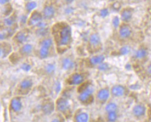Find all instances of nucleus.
I'll return each instance as SVG.
<instances>
[{"label":"nucleus","mask_w":151,"mask_h":122,"mask_svg":"<svg viewBox=\"0 0 151 122\" xmlns=\"http://www.w3.org/2000/svg\"><path fill=\"white\" fill-rule=\"evenodd\" d=\"M59 44L60 46H67L71 41V29L67 24H62L59 29Z\"/></svg>","instance_id":"obj_1"},{"label":"nucleus","mask_w":151,"mask_h":122,"mask_svg":"<svg viewBox=\"0 0 151 122\" xmlns=\"http://www.w3.org/2000/svg\"><path fill=\"white\" fill-rule=\"evenodd\" d=\"M93 92V88L91 86H88L86 88H85L79 96V100L82 102L86 103L90 99Z\"/></svg>","instance_id":"obj_2"},{"label":"nucleus","mask_w":151,"mask_h":122,"mask_svg":"<svg viewBox=\"0 0 151 122\" xmlns=\"http://www.w3.org/2000/svg\"><path fill=\"white\" fill-rule=\"evenodd\" d=\"M132 112L135 117L137 118L142 117L146 114V108L143 104H137L133 108Z\"/></svg>","instance_id":"obj_3"},{"label":"nucleus","mask_w":151,"mask_h":122,"mask_svg":"<svg viewBox=\"0 0 151 122\" xmlns=\"http://www.w3.org/2000/svg\"><path fill=\"white\" fill-rule=\"evenodd\" d=\"M119 34L121 38L126 39L129 38L132 34V30L129 26L127 24H123L119 27Z\"/></svg>","instance_id":"obj_4"},{"label":"nucleus","mask_w":151,"mask_h":122,"mask_svg":"<svg viewBox=\"0 0 151 122\" xmlns=\"http://www.w3.org/2000/svg\"><path fill=\"white\" fill-rule=\"evenodd\" d=\"M133 16V10L130 8H126L121 11V20L124 22L127 23L130 21Z\"/></svg>","instance_id":"obj_5"},{"label":"nucleus","mask_w":151,"mask_h":122,"mask_svg":"<svg viewBox=\"0 0 151 122\" xmlns=\"http://www.w3.org/2000/svg\"><path fill=\"white\" fill-rule=\"evenodd\" d=\"M57 109L59 111L64 112L70 108V103L65 98H60L57 101L56 104Z\"/></svg>","instance_id":"obj_6"},{"label":"nucleus","mask_w":151,"mask_h":122,"mask_svg":"<svg viewBox=\"0 0 151 122\" xmlns=\"http://www.w3.org/2000/svg\"><path fill=\"white\" fill-rule=\"evenodd\" d=\"M126 88L122 85H115L111 89L112 96L116 97H122L126 93Z\"/></svg>","instance_id":"obj_7"},{"label":"nucleus","mask_w":151,"mask_h":122,"mask_svg":"<svg viewBox=\"0 0 151 122\" xmlns=\"http://www.w3.org/2000/svg\"><path fill=\"white\" fill-rule=\"evenodd\" d=\"M42 21V15L38 12H34L29 20V24L31 26H37L40 22Z\"/></svg>","instance_id":"obj_8"},{"label":"nucleus","mask_w":151,"mask_h":122,"mask_svg":"<svg viewBox=\"0 0 151 122\" xmlns=\"http://www.w3.org/2000/svg\"><path fill=\"white\" fill-rule=\"evenodd\" d=\"M43 14L46 19H51L55 15V9L52 6H46L43 9Z\"/></svg>","instance_id":"obj_9"},{"label":"nucleus","mask_w":151,"mask_h":122,"mask_svg":"<svg viewBox=\"0 0 151 122\" xmlns=\"http://www.w3.org/2000/svg\"><path fill=\"white\" fill-rule=\"evenodd\" d=\"M83 77L80 73H74L70 79V84L71 85H79L83 82Z\"/></svg>","instance_id":"obj_10"},{"label":"nucleus","mask_w":151,"mask_h":122,"mask_svg":"<svg viewBox=\"0 0 151 122\" xmlns=\"http://www.w3.org/2000/svg\"><path fill=\"white\" fill-rule=\"evenodd\" d=\"M148 55V51L146 48L141 47V48H138L135 53V57L137 60H143L147 57Z\"/></svg>","instance_id":"obj_11"},{"label":"nucleus","mask_w":151,"mask_h":122,"mask_svg":"<svg viewBox=\"0 0 151 122\" xmlns=\"http://www.w3.org/2000/svg\"><path fill=\"white\" fill-rule=\"evenodd\" d=\"M110 97V92L109 89L104 88L99 90L97 93V97L99 100L105 102Z\"/></svg>","instance_id":"obj_12"},{"label":"nucleus","mask_w":151,"mask_h":122,"mask_svg":"<svg viewBox=\"0 0 151 122\" xmlns=\"http://www.w3.org/2000/svg\"><path fill=\"white\" fill-rule=\"evenodd\" d=\"M11 109L14 112L20 111L22 108V103L18 98H14L11 101Z\"/></svg>","instance_id":"obj_13"},{"label":"nucleus","mask_w":151,"mask_h":122,"mask_svg":"<svg viewBox=\"0 0 151 122\" xmlns=\"http://www.w3.org/2000/svg\"><path fill=\"white\" fill-rule=\"evenodd\" d=\"M74 66V61L70 58H65L62 61V66L65 71L71 69Z\"/></svg>","instance_id":"obj_14"},{"label":"nucleus","mask_w":151,"mask_h":122,"mask_svg":"<svg viewBox=\"0 0 151 122\" xmlns=\"http://www.w3.org/2000/svg\"><path fill=\"white\" fill-rule=\"evenodd\" d=\"M105 60V56L103 55H99L94 56L90 59V63L92 65H99L104 63Z\"/></svg>","instance_id":"obj_15"},{"label":"nucleus","mask_w":151,"mask_h":122,"mask_svg":"<svg viewBox=\"0 0 151 122\" xmlns=\"http://www.w3.org/2000/svg\"><path fill=\"white\" fill-rule=\"evenodd\" d=\"M90 43L94 46H96L100 44L101 39L100 36L97 34H93L90 35L89 38Z\"/></svg>","instance_id":"obj_16"},{"label":"nucleus","mask_w":151,"mask_h":122,"mask_svg":"<svg viewBox=\"0 0 151 122\" xmlns=\"http://www.w3.org/2000/svg\"><path fill=\"white\" fill-rule=\"evenodd\" d=\"M54 106L51 103H47L42 107V111L46 115L51 114L54 111Z\"/></svg>","instance_id":"obj_17"},{"label":"nucleus","mask_w":151,"mask_h":122,"mask_svg":"<svg viewBox=\"0 0 151 122\" xmlns=\"http://www.w3.org/2000/svg\"><path fill=\"white\" fill-rule=\"evenodd\" d=\"M88 115L86 112H82V113L78 114L76 118V122H88Z\"/></svg>","instance_id":"obj_18"},{"label":"nucleus","mask_w":151,"mask_h":122,"mask_svg":"<svg viewBox=\"0 0 151 122\" xmlns=\"http://www.w3.org/2000/svg\"><path fill=\"white\" fill-rule=\"evenodd\" d=\"M32 86V81L31 80H24L20 83V88L22 89H29Z\"/></svg>","instance_id":"obj_19"},{"label":"nucleus","mask_w":151,"mask_h":122,"mask_svg":"<svg viewBox=\"0 0 151 122\" xmlns=\"http://www.w3.org/2000/svg\"><path fill=\"white\" fill-rule=\"evenodd\" d=\"M16 40L20 43H23L27 40V36L23 32H18L16 35Z\"/></svg>","instance_id":"obj_20"},{"label":"nucleus","mask_w":151,"mask_h":122,"mask_svg":"<svg viewBox=\"0 0 151 122\" xmlns=\"http://www.w3.org/2000/svg\"><path fill=\"white\" fill-rule=\"evenodd\" d=\"M117 109H118V105L115 103H113V102L108 103L106 106V111L108 112V113L111 112H116Z\"/></svg>","instance_id":"obj_21"},{"label":"nucleus","mask_w":151,"mask_h":122,"mask_svg":"<svg viewBox=\"0 0 151 122\" xmlns=\"http://www.w3.org/2000/svg\"><path fill=\"white\" fill-rule=\"evenodd\" d=\"M33 50V46L30 44H24L22 48V53L26 55L30 54Z\"/></svg>","instance_id":"obj_22"},{"label":"nucleus","mask_w":151,"mask_h":122,"mask_svg":"<svg viewBox=\"0 0 151 122\" xmlns=\"http://www.w3.org/2000/svg\"><path fill=\"white\" fill-rule=\"evenodd\" d=\"M53 44V41L51 39H45L41 42V47L46 48L47 49H50Z\"/></svg>","instance_id":"obj_23"},{"label":"nucleus","mask_w":151,"mask_h":122,"mask_svg":"<svg viewBox=\"0 0 151 122\" xmlns=\"http://www.w3.org/2000/svg\"><path fill=\"white\" fill-rule=\"evenodd\" d=\"M39 54H40V57H41V59H46L48 57L50 54L49 49L43 48V47H41L39 51Z\"/></svg>","instance_id":"obj_24"},{"label":"nucleus","mask_w":151,"mask_h":122,"mask_svg":"<svg viewBox=\"0 0 151 122\" xmlns=\"http://www.w3.org/2000/svg\"><path fill=\"white\" fill-rule=\"evenodd\" d=\"M37 4L36 3V2L35 1H29L27 3V4L25 6L27 12H31L32 11H34V9L37 7Z\"/></svg>","instance_id":"obj_25"},{"label":"nucleus","mask_w":151,"mask_h":122,"mask_svg":"<svg viewBox=\"0 0 151 122\" xmlns=\"http://www.w3.org/2000/svg\"><path fill=\"white\" fill-rule=\"evenodd\" d=\"M130 51H131L130 46L126 45L121 47L119 51V52L121 55H128L130 52Z\"/></svg>","instance_id":"obj_26"},{"label":"nucleus","mask_w":151,"mask_h":122,"mask_svg":"<svg viewBox=\"0 0 151 122\" xmlns=\"http://www.w3.org/2000/svg\"><path fill=\"white\" fill-rule=\"evenodd\" d=\"M55 66L52 63L47 64L45 66V71L47 73L52 74L55 72Z\"/></svg>","instance_id":"obj_27"},{"label":"nucleus","mask_w":151,"mask_h":122,"mask_svg":"<svg viewBox=\"0 0 151 122\" xmlns=\"http://www.w3.org/2000/svg\"><path fill=\"white\" fill-rule=\"evenodd\" d=\"M107 119L109 122H115L118 119V114L116 112H109Z\"/></svg>","instance_id":"obj_28"},{"label":"nucleus","mask_w":151,"mask_h":122,"mask_svg":"<svg viewBox=\"0 0 151 122\" xmlns=\"http://www.w3.org/2000/svg\"><path fill=\"white\" fill-rule=\"evenodd\" d=\"M14 22H15V18L12 16L5 18L4 20V24L7 27L12 26L14 24Z\"/></svg>","instance_id":"obj_29"},{"label":"nucleus","mask_w":151,"mask_h":122,"mask_svg":"<svg viewBox=\"0 0 151 122\" xmlns=\"http://www.w3.org/2000/svg\"><path fill=\"white\" fill-rule=\"evenodd\" d=\"M112 24L115 28H118L120 26V18L118 16H115L113 17L112 19Z\"/></svg>","instance_id":"obj_30"},{"label":"nucleus","mask_w":151,"mask_h":122,"mask_svg":"<svg viewBox=\"0 0 151 122\" xmlns=\"http://www.w3.org/2000/svg\"><path fill=\"white\" fill-rule=\"evenodd\" d=\"M98 68L101 71H106L109 69V65L106 63H102L98 65Z\"/></svg>","instance_id":"obj_31"},{"label":"nucleus","mask_w":151,"mask_h":122,"mask_svg":"<svg viewBox=\"0 0 151 122\" xmlns=\"http://www.w3.org/2000/svg\"><path fill=\"white\" fill-rule=\"evenodd\" d=\"M47 33H48V30L46 29V27L40 28V29H39L37 31V34L40 36H45L47 34Z\"/></svg>","instance_id":"obj_32"},{"label":"nucleus","mask_w":151,"mask_h":122,"mask_svg":"<svg viewBox=\"0 0 151 122\" xmlns=\"http://www.w3.org/2000/svg\"><path fill=\"white\" fill-rule=\"evenodd\" d=\"M109 14V9L107 8H104L102 9L100 11V16L102 18H106L107 17Z\"/></svg>","instance_id":"obj_33"},{"label":"nucleus","mask_w":151,"mask_h":122,"mask_svg":"<svg viewBox=\"0 0 151 122\" xmlns=\"http://www.w3.org/2000/svg\"><path fill=\"white\" fill-rule=\"evenodd\" d=\"M21 69L24 72H29L31 69V66L28 63H23L21 66Z\"/></svg>","instance_id":"obj_34"},{"label":"nucleus","mask_w":151,"mask_h":122,"mask_svg":"<svg viewBox=\"0 0 151 122\" xmlns=\"http://www.w3.org/2000/svg\"><path fill=\"white\" fill-rule=\"evenodd\" d=\"M61 88H62V86H61V84L59 83V82H56L55 85H54V89H55V91L56 92H59L61 90Z\"/></svg>","instance_id":"obj_35"},{"label":"nucleus","mask_w":151,"mask_h":122,"mask_svg":"<svg viewBox=\"0 0 151 122\" xmlns=\"http://www.w3.org/2000/svg\"><path fill=\"white\" fill-rule=\"evenodd\" d=\"M27 16L26 15H23L20 18V22L22 24H25L27 22Z\"/></svg>","instance_id":"obj_36"},{"label":"nucleus","mask_w":151,"mask_h":122,"mask_svg":"<svg viewBox=\"0 0 151 122\" xmlns=\"http://www.w3.org/2000/svg\"><path fill=\"white\" fill-rule=\"evenodd\" d=\"M120 7H121V5L118 2L114 3L113 4V5H112V8L114 9V10H115V11H118L119 9H120Z\"/></svg>","instance_id":"obj_37"},{"label":"nucleus","mask_w":151,"mask_h":122,"mask_svg":"<svg viewBox=\"0 0 151 122\" xmlns=\"http://www.w3.org/2000/svg\"><path fill=\"white\" fill-rule=\"evenodd\" d=\"M36 26L39 28V29H40V28H45L46 27V24L42 21L38 24Z\"/></svg>","instance_id":"obj_38"},{"label":"nucleus","mask_w":151,"mask_h":122,"mask_svg":"<svg viewBox=\"0 0 151 122\" xmlns=\"http://www.w3.org/2000/svg\"><path fill=\"white\" fill-rule=\"evenodd\" d=\"M73 11H74V9L72 7H67V8H66L65 10V12L67 14H70L73 13Z\"/></svg>","instance_id":"obj_39"},{"label":"nucleus","mask_w":151,"mask_h":122,"mask_svg":"<svg viewBox=\"0 0 151 122\" xmlns=\"http://www.w3.org/2000/svg\"><path fill=\"white\" fill-rule=\"evenodd\" d=\"M146 71H147V73L149 75V76H151V62L148 64Z\"/></svg>","instance_id":"obj_40"},{"label":"nucleus","mask_w":151,"mask_h":122,"mask_svg":"<svg viewBox=\"0 0 151 122\" xmlns=\"http://www.w3.org/2000/svg\"><path fill=\"white\" fill-rule=\"evenodd\" d=\"M9 0H0V3L1 5H4L9 2Z\"/></svg>","instance_id":"obj_41"},{"label":"nucleus","mask_w":151,"mask_h":122,"mask_svg":"<svg viewBox=\"0 0 151 122\" xmlns=\"http://www.w3.org/2000/svg\"><path fill=\"white\" fill-rule=\"evenodd\" d=\"M125 68H126L127 70H130V69H131V68H132L131 64H129V63L127 64L125 66Z\"/></svg>","instance_id":"obj_42"},{"label":"nucleus","mask_w":151,"mask_h":122,"mask_svg":"<svg viewBox=\"0 0 151 122\" xmlns=\"http://www.w3.org/2000/svg\"><path fill=\"white\" fill-rule=\"evenodd\" d=\"M51 122H60V121L59 118H54L51 121Z\"/></svg>","instance_id":"obj_43"},{"label":"nucleus","mask_w":151,"mask_h":122,"mask_svg":"<svg viewBox=\"0 0 151 122\" xmlns=\"http://www.w3.org/2000/svg\"><path fill=\"white\" fill-rule=\"evenodd\" d=\"M65 1H66V2L68 3H71L74 1V0H65Z\"/></svg>","instance_id":"obj_44"},{"label":"nucleus","mask_w":151,"mask_h":122,"mask_svg":"<svg viewBox=\"0 0 151 122\" xmlns=\"http://www.w3.org/2000/svg\"><path fill=\"white\" fill-rule=\"evenodd\" d=\"M110 1H115V0H110Z\"/></svg>","instance_id":"obj_45"},{"label":"nucleus","mask_w":151,"mask_h":122,"mask_svg":"<svg viewBox=\"0 0 151 122\" xmlns=\"http://www.w3.org/2000/svg\"><path fill=\"white\" fill-rule=\"evenodd\" d=\"M134 1H138V0H134Z\"/></svg>","instance_id":"obj_46"},{"label":"nucleus","mask_w":151,"mask_h":122,"mask_svg":"<svg viewBox=\"0 0 151 122\" xmlns=\"http://www.w3.org/2000/svg\"><path fill=\"white\" fill-rule=\"evenodd\" d=\"M26 1H29V0H26Z\"/></svg>","instance_id":"obj_47"},{"label":"nucleus","mask_w":151,"mask_h":122,"mask_svg":"<svg viewBox=\"0 0 151 122\" xmlns=\"http://www.w3.org/2000/svg\"><path fill=\"white\" fill-rule=\"evenodd\" d=\"M96 122H98V121H96Z\"/></svg>","instance_id":"obj_48"}]
</instances>
